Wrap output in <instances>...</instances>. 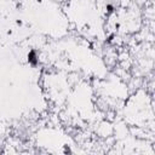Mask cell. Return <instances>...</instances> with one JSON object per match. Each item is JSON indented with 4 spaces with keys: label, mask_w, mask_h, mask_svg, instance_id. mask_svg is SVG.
I'll list each match as a JSON object with an SVG mask.
<instances>
[{
    "label": "cell",
    "mask_w": 155,
    "mask_h": 155,
    "mask_svg": "<svg viewBox=\"0 0 155 155\" xmlns=\"http://www.w3.org/2000/svg\"><path fill=\"white\" fill-rule=\"evenodd\" d=\"M37 57H38L37 56V52L35 51H30L28 53V62L30 64H37L38 63V58Z\"/></svg>",
    "instance_id": "obj_1"
}]
</instances>
